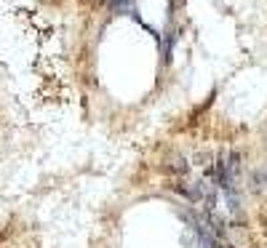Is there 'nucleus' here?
Masks as SVG:
<instances>
[{"label":"nucleus","instance_id":"1","mask_svg":"<svg viewBox=\"0 0 267 248\" xmlns=\"http://www.w3.org/2000/svg\"><path fill=\"white\" fill-rule=\"evenodd\" d=\"M166 174H182V176L187 174V160L179 155V152L166 160Z\"/></svg>","mask_w":267,"mask_h":248},{"label":"nucleus","instance_id":"2","mask_svg":"<svg viewBox=\"0 0 267 248\" xmlns=\"http://www.w3.org/2000/svg\"><path fill=\"white\" fill-rule=\"evenodd\" d=\"M174 45H176V32L171 30L166 37H163V62L171 64V51H174Z\"/></svg>","mask_w":267,"mask_h":248}]
</instances>
